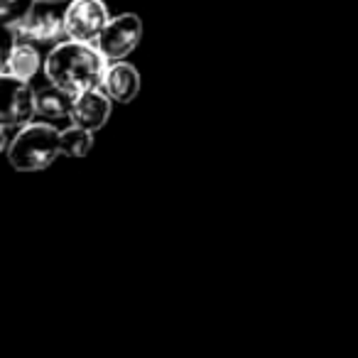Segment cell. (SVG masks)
Here are the masks:
<instances>
[{"mask_svg": "<svg viewBox=\"0 0 358 358\" xmlns=\"http://www.w3.org/2000/svg\"><path fill=\"white\" fill-rule=\"evenodd\" d=\"M91 148H94V130L81 128L76 123L62 130V155L64 157H86Z\"/></svg>", "mask_w": 358, "mask_h": 358, "instance_id": "obj_11", "label": "cell"}, {"mask_svg": "<svg viewBox=\"0 0 358 358\" xmlns=\"http://www.w3.org/2000/svg\"><path fill=\"white\" fill-rule=\"evenodd\" d=\"M106 69H108V59L99 47L91 42L69 40V37L52 47L45 59L47 81L74 94L101 89Z\"/></svg>", "mask_w": 358, "mask_h": 358, "instance_id": "obj_1", "label": "cell"}, {"mask_svg": "<svg viewBox=\"0 0 358 358\" xmlns=\"http://www.w3.org/2000/svg\"><path fill=\"white\" fill-rule=\"evenodd\" d=\"M8 159L20 172H40L55 164L62 155V130L47 123H27L15 130V138L6 145Z\"/></svg>", "mask_w": 358, "mask_h": 358, "instance_id": "obj_2", "label": "cell"}, {"mask_svg": "<svg viewBox=\"0 0 358 358\" xmlns=\"http://www.w3.org/2000/svg\"><path fill=\"white\" fill-rule=\"evenodd\" d=\"M115 101L106 94L103 89H91L84 94H76L74 101V113H71V123L81 125L89 130H101L108 123L110 113H113Z\"/></svg>", "mask_w": 358, "mask_h": 358, "instance_id": "obj_7", "label": "cell"}, {"mask_svg": "<svg viewBox=\"0 0 358 358\" xmlns=\"http://www.w3.org/2000/svg\"><path fill=\"white\" fill-rule=\"evenodd\" d=\"M40 3H52V6H59V3H71V0H40Z\"/></svg>", "mask_w": 358, "mask_h": 358, "instance_id": "obj_13", "label": "cell"}, {"mask_svg": "<svg viewBox=\"0 0 358 358\" xmlns=\"http://www.w3.org/2000/svg\"><path fill=\"white\" fill-rule=\"evenodd\" d=\"M15 37L27 40L32 45H59L66 37L64 13L55 10L52 3H42V8H35L27 20H22L15 27H6Z\"/></svg>", "mask_w": 358, "mask_h": 358, "instance_id": "obj_6", "label": "cell"}, {"mask_svg": "<svg viewBox=\"0 0 358 358\" xmlns=\"http://www.w3.org/2000/svg\"><path fill=\"white\" fill-rule=\"evenodd\" d=\"M140 40H143V20L135 13H123V15L110 17L106 30L96 40V47L103 52L108 62H118L133 55Z\"/></svg>", "mask_w": 358, "mask_h": 358, "instance_id": "obj_5", "label": "cell"}, {"mask_svg": "<svg viewBox=\"0 0 358 358\" xmlns=\"http://www.w3.org/2000/svg\"><path fill=\"white\" fill-rule=\"evenodd\" d=\"M101 89L115 101V103H130L140 94V71L133 64L118 59L108 62Z\"/></svg>", "mask_w": 358, "mask_h": 358, "instance_id": "obj_9", "label": "cell"}, {"mask_svg": "<svg viewBox=\"0 0 358 358\" xmlns=\"http://www.w3.org/2000/svg\"><path fill=\"white\" fill-rule=\"evenodd\" d=\"M8 35H10V42H8L6 55H3L0 74H13V76H20V79H25V81H32L42 66L40 50H37V45H32V42L15 37L10 30H8Z\"/></svg>", "mask_w": 358, "mask_h": 358, "instance_id": "obj_8", "label": "cell"}, {"mask_svg": "<svg viewBox=\"0 0 358 358\" xmlns=\"http://www.w3.org/2000/svg\"><path fill=\"white\" fill-rule=\"evenodd\" d=\"M74 91H66L57 84L45 86L42 91H37V118L47 120V123L57 125L59 120H69L74 113Z\"/></svg>", "mask_w": 358, "mask_h": 358, "instance_id": "obj_10", "label": "cell"}, {"mask_svg": "<svg viewBox=\"0 0 358 358\" xmlns=\"http://www.w3.org/2000/svg\"><path fill=\"white\" fill-rule=\"evenodd\" d=\"M40 0H0V20L6 27H15L32 15Z\"/></svg>", "mask_w": 358, "mask_h": 358, "instance_id": "obj_12", "label": "cell"}, {"mask_svg": "<svg viewBox=\"0 0 358 358\" xmlns=\"http://www.w3.org/2000/svg\"><path fill=\"white\" fill-rule=\"evenodd\" d=\"M0 81H3V94H6V103L0 110V128L3 133L20 130L22 125L35 120L37 91H32L30 81L13 74H0Z\"/></svg>", "mask_w": 358, "mask_h": 358, "instance_id": "obj_3", "label": "cell"}, {"mask_svg": "<svg viewBox=\"0 0 358 358\" xmlns=\"http://www.w3.org/2000/svg\"><path fill=\"white\" fill-rule=\"evenodd\" d=\"M108 20L110 15L103 0H71L64 10L66 37L96 45Z\"/></svg>", "mask_w": 358, "mask_h": 358, "instance_id": "obj_4", "label": "cell"}]
</instances>
